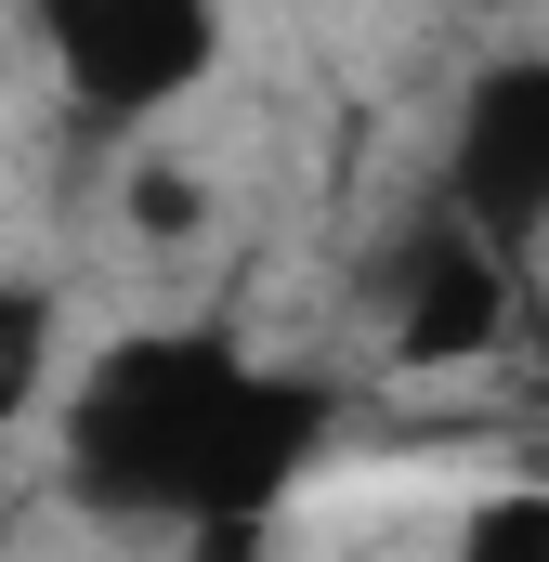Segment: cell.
Here are the masks:
<instances>
[{
	"label": "cell",
	"instance_id": "6da1fadb",
	"mask_svg": "<svg viewBox=\"0 0 549 562\" xmlns=\"http://www.w3.org/2000/svg\"><path fill=\"white\" fill-rule=\"evenodd\" d=\"M314 445H327V380L262 367L223 327H132V340H105L66 380V419H53L66 497L92 524L183 537L197 562H249V537L314 471Z\"/></svg>",
	"mask_w": 549,
	"mask_h": 562
},
{
	"label": "cell",
	"instance_id": "7a4b0ae2",
	"mask_svg": "<svg viewBox=\"0 0 549 562\" xmlns=\"http://www.w3.org/2000/svg\"><path fill=\"white\" fill-rule=\"evenodd\" d=\"M40 53L92 132H144L223 79V13L210 0H66L40 13Z\"/></svg>",
	"mask_w": 549,
	"mask_h": 562
},
{
	"label": "cell",
	"instance_id": "3957f363",
	"mask_svg": "<svg viewBox=\"0 0 549 562\" xmlns=\"http://www.w3.org/2000/svg\"><path fill=\"white\" fill-rule=\"evenodd\" d=\"M511 314H524V249H497L484 223H458V210L432 196V223L393 249L380 340H393L406 367H484V353L511 340Z\"/></svg>",
	"mask_w": 549,
	"mask_h": 562
},
{
	"label": "cell",
	"instance_id": "277c9868",
	"mask_svg": "<svg viewBox=\"0 0 549 562\" xmlns=\"http://www.w3.org/2000/svg\"><path fill=\"white\" fill-rule=\"evenodd\" d=\"M445 210L484 223L497 249L549 236V53H511L458 92V144H445Z\"/></svg>",
	"mask_w": 549,
	"mask_h": 562
},
{
	"label": "cell",
	"instance_id": "5b68a950",
	"mask_svg": "<svg viewBox=\"0 0 549 562\" xmlns=\"http://www.w3.org/2000/svg\"><path fill=\"white\" fill-rule=\"evenodd\" d=\"M66 380V301L40 276H0V431H26Z\"/></svg>",
	"mask_w": 549,
	"mask_h": 562
},
{
	"label": "cell",
	"instance_id": "8992f818",
	"mask_svg": "<svg viewBox=\"0 0 549 562\" xmlns=\"http://www.w3.org/2000/svg\"><path fill=\"white\" fill-rule=\"evenodd\" d=\"M445 562H549V484H497V497H471L458 537H445Z\"/></svg>",
	"mask_w": 549,
	"mask_h": 562
}]
</instances>
